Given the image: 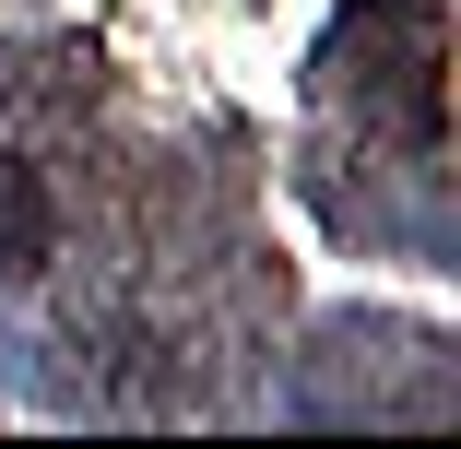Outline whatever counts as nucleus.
I'll return each mask as SVG.
<instances>
[{
  "instance_id": "f257e3e1",
  "label": "nucleus",
  "mask_w": 461,
  "mask_h": 449,
  "mask_svg": "<svg viewBox=\"0 0 461 449\" xmlns=\"http://www.w3.org/2000/svg\"><path fill=\"white\" fill-rule=\"evenodd\" d=\"M343 59H366L355 83H366V107H379L402 142H438V95H449V36H438V13L426 0H355L343 13Z\"/></svg>"
},
{
  "instance_id": "f03ea898",
  "label": "nucleus",
  "mask_w": 461,
  "mask_h": 449,
  "mask_svg": "<svg viewBox=\"0 0 461 449\" xmlns=\"http://www.w3.org/2000/svg\"><path fill=\"white\" fill-rule=\"evenodd\" d=\"M59 260V213H48V177L0 142V284H36Z\"/></svg>"
}]
</instances>
